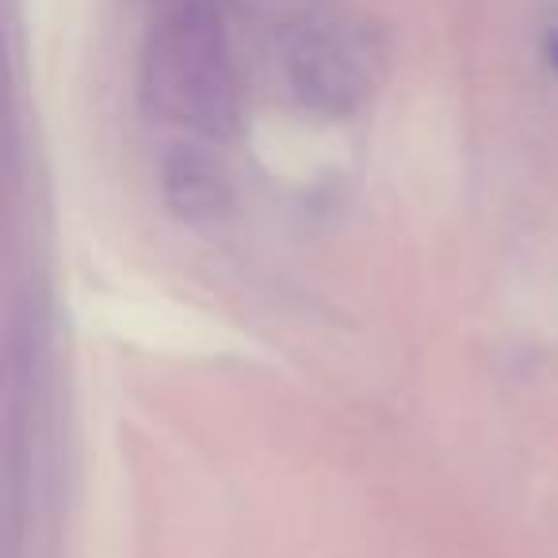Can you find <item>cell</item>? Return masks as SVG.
<instances>
[{
  "label": "cell",
  "instance_id": "cell-1",
  "mask_svg": "<svg viewBox=\"0 0 558 558\" xmlns=\"http://www.w3.org/2000/svg\"><path fill=\"white\" fill-rule=\"evenodd\" d=\"M142 93L157 119L199 138H230L241 85L230 43L203 0H180L161 16L142 62Z\"/></svg>",
  "mask_w": 558,
  "mask_h": 558
},
{
  "label": "cell",
  "instance_id": "cell-2",
  "mask_svg": "<svg viewBox=\"0 0 558 558\" xmlns=\"http://www.w3.org/2000/svg\"><path fill=\"white\" fill-rule=\"evenodd\" d=\"M288 85L311 111L349 116L372 88V47L341 24L303 27L288 50Z\"/></svg>",
  "mask_w": 558,
  "mask_h": 558
},
{
  "label": "cell",
  "instance_id": "cell-3",
  "mask_svg": "<svg viewBox=\"0 0 558 558\" xmlns=\"http://www.w3.org/2000/svg\"><path fill=\"white\" fill-rule=\"evenodd\" d=\"M165 199L187 222H215L230 207V184L207 149L180 146L165 161Z\"/></svg>",
  "mask_w": 558,
  "mask_h": 558
}]
</instances>
